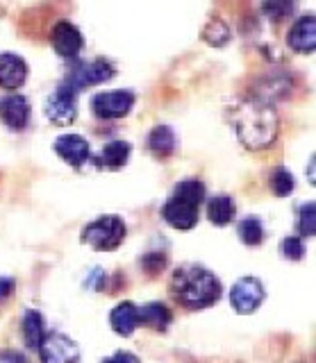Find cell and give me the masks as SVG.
I'll use <instances>...</instances> for the list:
<instances>
[{"instance_id":"cell-30","label":"cell","mask_w":316,"mask_h":363,"mask_svg":"<svg viewBox=\"0 0 316 363\" xmlns=\"http://www.w3.org/2000/svg\"><path fill=\"white\" fill-rule=\"evenodd\" d=\"M14 291V279H9V277H0V302L7 300L9 295H12Z\"/></svg>"},{"instance_id":"cell-9","label":"cell","mask_w":316,"mask_h":363,"mask_svg":"<svg viewBox=\"0 0 316 363\" xmlns=\"http://www.w3.org/2000/svg\"><path fill=\"white\" fill-rule=\"evenodd\" d=\"M111 75H114V68H111L109 62L94 60V62H89V64H77L73 68L71 77H69V84L77 91V89L103 84V82H107V79H111Z\"/></svg>"},{"instance_id":"cell-18","label":"cell","mask_w":316,"mask_h":363,"mask_svg":"<svg viewBox=\"0 0 316 363\" xmlns=\"http://www.w3.org/2000/svg\"><path fill=\"white\" fill-rule=\"evenodd\" d=\"M207 216H209V220L214 225H228L232 218H234V202L232 198L228 196H217V198H212L209 204H207Z\"/></svg>"},{"instance_id":"cell-27","label":"cell","mask_w":316,"mask_h":363,"mask_svg":"<svg viewBox=\"0 0 316 363\" xmlns=\"http://www.w3.org/2000/svg\"><path fill=\"white\" fill-rule=\"evenodd\" d=\"M282 255H285L289 261H298V259H303V255H305V247H303V241L298 236H289V238H285L282 241Z\"/></svg>"},{"instance_id":"cell-10","label":"cell","mask_w":316,"mask_h":363,"mask_svg":"<svg viewBox=\"0 0 316 363\" xmlns=\"http://www.w3.org/2000/svg\"><path fill=\"white\" fill-rule=\"evenodd\" d=\"M82 34L77 30L73 23L69 21H60L58 26L53 28V48L58 50V55L62 57H77V52L82 50Z\"/></svg>"},{"instance_id":"cell-8","label":"cell","mask_w":316,"mask_h":363,"mask_svg":"<svg viewBox=\"0 0 316 363\" xmlns=\"http://www.w3.org/2000/svg\"><path fill=\"white\" fill-rule=\"evenodd\" d=\"M134 105L132 91H107L94 98V113L98 118H123Z\"/></svg>"},{"instance_id":"cell-2","label":"cell","mask_w":316,"mask_h":363,"mask_svg":"<svg viewBox=\"0 0 316 363\" xmlns=\"http://www.w3.org/2000/svg\"><path fill=\"white\" fill-rule=\"evenodd\" d=\"M173 295L187 309H205L219 300L221 284L202 266H182L173 275Z\"/></svg>"},{"instance_id":"cell-28","label":"cell","mask_w":316,"mask_h":363,"mask_svg":"<svg viewBox=\"0 0 316 363\" xmlns=\"http://www.w3.org/2000/svg\"><path fill=\"white\" fill-rule=\"evenodd\" d=\"M0 363H28V359L21 354V352L7 350V352H0Z\"/></svg>"},{"instance_id":"cell-29","label":"cell","mask_w":316,"mask_h":363,"mask_svg":"<svg viewBox=\"0 0 316 363\" xmlns=\"http://www.w3.org/2000/svg\"><path fill=\"white\" fill-rule=\"evenodd\" d=\"M103 363H139V359L132 354V352H116L114 357L105 359Z\"/></svg>"},{"instance_id":"cell-25","label":"cell","mask_w":316,"mask_h":363,"mask_svg":"<svg viewBox=\"0 0 316 363\" xmlns=\"http://www.w3.org/2000/svg\"><path fill=\"white\" fill-rule=\"evenodd\" d=\"M164 266H166V257H164V255H160V252H151V255H146V257H143V261H141L143 272H146V275H151V277L160 275V272L164 270Z\"/></svg>"},{"instance_id":"cell-1","label":"cell","mask_w":316,"mask_h":363,"mask_svg":"<svg viewBox=\"0 0 316 363\" xmlns=\"http://www.w3.org/2000/svg\"><path fill=\"white\" fill-rule=\"evenodd\" d=\"M239 141L248 150H264L278 136V113L264 100H244L232 113Z\"/></svg>"},{"instance_id":"cell-7","label":"cell","mask_w":316,"mask_h":363,"mask_svg":"<svg viewBox=\"0 0 316 363\" xmlns=\"http://www.w3.org/2000/svg\"><path fill=\"white\" fill-rule=\"evenodd\" d=\"M75 89L64 82L55 89V94L46 102V116L55 125H71L75 121Z\"/></svg>"},{"instance_id":"cell-21","label":"cell","mask_w":316,"mask_h":363,"mask_svg":"<svg viewBox=\"0 0 316 363\" xmlns=\"http://www.w3.org/2000/svg\"><path fill=\"white\" fill-rule=\"evenodd\" d=\"M239 236H241V241L246 243V245H259L264 241V227H262V223H259V218H244L241 223H239Z\"/></svg>"},{"instance_id":"cell-14","label":"cell","mask_w":316,"mask_h":363,"mask_svg":"<svg viewBox=\"0 0 316 363\" xmlns=\"http://www.w3.org/2000/svg\"><path fill=\"white\" fill-rule=\"evenodd\" d=\"M314 16H305L298 23H293V28L289 30V45L296 52H314L316 48V26Z\"/></svg>"},{"instance_id":"cell-22","label":"cell","mask_w":316,"mask_h":363,"mask_svg":"<svg viewBox=\"0 0 316 363\" xmlns=\"http://www.w3.org/2000/svg\"><path fill=\"white\" fill-rule=\"evenodd\" d=\"M264 14L271 21H285L293 14V0H264Z\"/></svg>"},{"instance_id":"cell-19","label":"cell","mask_w":316,"mask_h":363,"mask_svg":"<svg viewBox=\"0 0 316 363\" xmlns=\"http://www.w3.org/2000/svg\"><path fill=\"white\" fill-rule=\"evenodd\" d=\"M130 157V143L126 141H111L103 147V155H100V164L105 168H111L116 170L121 166H126Z\"/></svg>"},{"instance_id":"cell-17","label":"cell","mask_w":316,"mask_h":363,"mask_svg":"<svg viewBox=\"0 0 316 363\" xmlns=\"http://www.w3.org/2000/svg\"><path fill=\"white\" fill-rule=\"evenodd\" d=\"M139 323L157 329V332H164V329L171 325V311H168L162 302H151V304H146L143 309H139Z\"/></svg>"},{"instance_id":"cell-23","label":"cell","mask_w":316,"mask_h":363,"mask_svg":"<svg viewBox=\"0 0 316 363\" xmlns=\"http://www.w3.org/2000/svg\"><path fill=\"white\" fill-rule=\"evenodd\" d=\"M271 189L278 198H285L293 191V177L287 168H276L273 173H271Z\"/></svg>"},{"instance_id":"cell-16","label":"cell","mask_w":316,"mask_h":363,"mask_svg":"<svg viewBox=\"0 0 316 363\" xmlns=\"http://www.w3.org/2000/svg\"><path fill=\"white\" fill-rule=\"evenodd\" d=\"M148 145L153 155L157 157H171L175 152V132L168 128V125H157V128L151 132Z\"/></svg>"},{"instance_id":"cell-11","label":"cell","mask_w":316,"mask_h":363,"mask_svg":"<svg viewBox=\"0 0 316 363\" xmlns=\"http://www.w3.org/2000/svg\"><path fill=\"white\" fill-rule=\"evenodd\" d=\"M0 118L9 130H26L30 123V105L23 96H7L0 100Z\"/></svg>"},{"instance_id":"cell-20","label":"cell","mask_w":316,"mask_h":363,"mask_svg":"<svg viewBox=\"0 0 316 363\" xmlns=\"http://www.w3.org/2000/svg\"><path fill=\"white\" fill-rule=\"evenodd\" d=\"M43 315L39 311H28L23 318V336L30 347H39L43 338Z\"/></svg>"},{"instance_id":"cell-4","label":"cell","mask_w":316,"mask_h":363,"mask_svg":"<svg viewBox=\"0 0 316 363\" xmlns=\"http://www.w3.org/2000/svg\"><path fill=\"white\" fill-rule=\"evenodd\" d=\"M126 238V223L119 216H100L98 220L89 223L82 232V241L89 243L98 252L116 250Z\"/></svg>"},{"instance_id":"cell-26","label":"cell","mask_w":316,"mask_h":363,"mask_svg":"<svg viewBox=\"0 0 316 363\" xmlns=\"http://www.w3.org/2000/svg\"><path fill=\"white\" fill-rule=\"evenodd\" d=\"M298 230L305 236H314V230H316V225H314V202L305 204V207L300 209V213H298Z\"/></svg>"},{"instance_id":"cell-24","label":"cell","mask_w":316,"mask_h":363,"mask_svg":"<svg viewBox=\"0 0 316 363\" xmlns=\"http://www.w3.org/2000/svg\"><path fill=\"white\" fill-rule=\"evenodd\" d=\"M202 37H205L212 45H223L225 41L230 39V32H228V28H225L221 21H212Z\"/></svg>"},{"instance_id":"cell-15","label":"cell","mask_w":316,"mask_h":363,"mask_svg":"<svg viewBox=\"0 0 316 363\" xmlns=\"http://www.w3.org/2000/svg\"><path fill=\"white\" fill-rule=\"evenodd\" d=\"M109 323L114 327V332L121 336H130L134 329H137L139 323V309L132 302H121L114 311L109 315Z\"/></svg>"},{"instance_id":"cell-3","label":"cell","mask_w":316,"mask_h":363,"mask_svg":"<svg viewBox=\"0 0 316 363\" xmlns=\"http://www.w3.org/2000/svg\"><path fill=\"white\" fill-rule=\"evenodd\" d=\"M205 200V186L198 179H187L175 186V193L164 204V220L180 232H189L198 223L200 202Z\"/></svg>"},{"instance_id":"cell-12","label":"cell","mask_w":316,"mask_h":363,"mask_svg":"<svg viewBox=\"0 0 316 363\" xmlns=\"http://www.w3.org/2000/svg\"><path fill=\"white\" fill-rule=\"evenodd\" d=\"M55 152H58L66 164L80 168L89 159V143L82 139L80 134H64L55 141Z\"/></svg>"},{"instance_id":"cell-6","label":"cell","mask_w":316,"mask_h":363,"mask_svg":"<svg viewBox=\"0 0 316 363\" xmlns=\"http://www.w3.org/2000/svg\"><path fill=\"white\" fill-rule=\"evenodd\" d=\"M230 302L236 313H253L259 309V304L264 302V286L262 281L255 277H244L232 286Z\"/></svg>"},{"instance_id":"cell-5","label":"cell","mask_w":316,"mask_h":363,"mask_svg":"<svg viewBox=\"0 0 316 363\" xmlns=\"http://www.w3.org/2000/svg\"><path fill=\"white\" fill-rule=\"evenodd\" d=\"M37 350L43 363H77V359H80L77 345L69 336H64L60 332L43 334Z\"/></svg>"},{"instance_id":"cell-13","label":"cell","mask_w":316,"mask_h":363,"mask_svg":"<svg viewBox=\"0 0 316 363\" xmlns=\"http://www.w3.org/2000/svg\"><path fill=\"white\" fill-rule=\"evenodd\" d=\"M26 77H28V66L18 55H12V52L0 55V86L18 89V86H23Z\"/></svg>"}]
</instances>
